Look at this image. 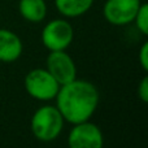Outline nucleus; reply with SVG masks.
<instances>
[{"mask_svg":"<svg viewBox=\"0 0 148 148\" xmlns=\"http://www.w3.org/2000/svg\"><path fill=\"white\" fill-rule=\"evenodd\" d=\"M46 69L59 82L60 86L77 78L75 62L66 51H49Z\"/></svg>","mask_w":148,"mask_h":148,"instance_id":"obj_7","label":"nucleus"},{"mask_svg":"<svg viewBox=\"0 0 148 148\" xmlns=\"http://www.w3.org/2000/svg\"><path fill=\"white\" fill-rule=\"evenodd\" d=\"M18 12L26 21L40 22L47 16V4L44 0H20Z\"/></svg>","mask_w":148,"mask_h":148,"instance_id":"obj_9","label":"nucleus"},{"mask_svg":"<svg viewBox=\"0 0 148 148\" xmlns=\"http://www.w3.org/2000/svg\"><path fill=\"white\" fill-rule=\"evenodd\" d=\"M140 4V0H107L103 14L112 25L125 26L134 21Z\"/></svg>","mask_w":148,"mask_h":148,"instance_id":"obj_6","label":"nucleus"},{"mask_svg":"<svg viewBox=\"0 0 148 148\" xmlns=\"http://www.w3.org/2000/svg\"><path fill=\"white\" fill-rule=\"evenodd\" d=\"M139 62L144 70H148V43H143L140 51H139Z\"/></svg>","mask_w":148,"mask_h":148,"instance_id":"obj_13","label":"nucleus"},{"mask_svg":"<svg viewBox=\"0 0 148 148\" xmlns=\"http://www.w3.org/2000/svg\"><path fill=\"white\" fill-rule=\"evenodd\" d=\"M23 44L21 38L12 30L0 29V61L13 62L22 55Z\"/></svg>","mask_w":148,"mask_h":148,"instance_id":"obj_8","label":"nucleus"},{"mask_svg":"<svg viewBox=\"0 0 148 148\" xmlns=\"http://www.w3.org/2000/svg\"><path fill=\"white\" fill-rule=\"evenodd\" d=\"M68 144L70 148H101L104 136L99 126L87 120L73 125L68 135Z\"/></svg>","mask_w":148,"mask_h":148,"instance_id":"obj_5","label":"nucleus"},{"mask_svg":"<svg viewBox=\"0 0 148 148\" xmlns=\"http://www.w3.org/2000/svg\"><path fill=\"white\" fill-rule=\"evenodd\" d=\"M133 22H135V26L143 35H147L148 34V5L147 4H140Z\"/></svg>","mask_w":148,"mask_h":148,"instance_id":"obj_11","label":"nucleus"},{"mask_svg":"<svg viewBox=\"0 0 148 148\" xmlns=\"http://www.w3.org/2000/svg\"><path fill=\"white\" fill-rule=\"evenodd\" d=\"M73 38V26L62 18L49 21L42 30V43L48 51H66Z\"/></svg>","mask_w":148,"mask_h":148,"instance_id":"obj_4","label":"nucleus"},{"mask_svg":"<svg viewBox=\"0 0 148 148\" xmlns=\"http://www.w3.org/2000/svg\"><path fill=\"white\" fill-rule=\"evenodd\" d=\"M55 99L56 108L64 120L74 125L92 117L99 105L100 96L94 83L75 78L61 84Z\"/></svg>","mask_w":148,"mask_h":148,"instance_id":"obj_1","label":"nucleus"},{"mask_svg":"<svg viewBox=\"0 0 148 148\" xmlns=\"http://www.w3.org/2000/svg\"><path fill=\"white\" fill-rule=\"evenodd\" d=\"M65 120L56 105H44L31 117V133L40 142H52L61 134Z\"/></svg>","mask_w":148,"mask_h":148,"instance_id":"obj_2","label":"nucleus"},{"mask_svg":"<svg viewBox=\"0 0 148 148\" xmlns=\"http://www.w3.org/2000/svg\"><path fill=\"white\" fill-rule=\"evenodd\" d=\"M138 96L143 103L148 101V78L144 77L138 86Z\"/></svg>","mask_w":148,"mask_h":148,"instance_id":"obj_12","label":"nucleus"},{"mask_svg":"<svg viewBox=\"0 0 148 148\" xmlns=\"http://www.w3.org/2000/svg\"><path fill=\"white\" fill-rule=\"evenodd\" d=\"M94 0H55L56 8L64 17L75 18L83 16L91 8Z\"/></svg>","mask_w":148,"mask_h":148,"instance_id":"obj_10","label":"nucleus"},{"mask_svg":"<svg viewBox=\"0 0 148 148\" xmlns=\"http://www.w3.org/2000/svg\"><path fill=\"white\" fill-rule=\"evenodd\" d=\"M23 83H25L26 92L33 99L40 101L53 100L60 88L59 82L44 68H35L30 70L26 74Z\"/></svg>","mask_w":148,"mask_h":148,"instance_id":"obj_3","label":"nucleus"}]
</instances>
